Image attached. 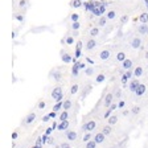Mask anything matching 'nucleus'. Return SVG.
Returning <instances> with one entry per match:
<instances>
[{
  "instance_id": "obj_34",
  "label": "nucleus",
  "mask_w": 148,
  "mask_h": 148,
  "mask_svg": "<svg viewBox=\"0 0 148 148\" xmlns=\"http://www.w3.org/2000/svg\"><path fill=\"white\" fill-rule=\"evenodd\" d=\"M70 107H71V102L69 101V99H66V101L64 102V110H70Z\"/></svg>"
},
{
  "instance_id": "obj_9",
  "label": "nucleus",
  "mask_w": 148,
  "mask_h": 148,
  "mask_svg": "<svg viewBox=\"0 0 148 148\" xmlns=\"http://www.w3.org/2000/svg\"><path fill=\"white\" fill-rule=\"evenodd\" d=\"M61 58H62V62H65V64H69V62H73V57L71 56H69L68 53L65 52H61Z\"/></svg>"
},
{
  "instance_id": "obj_39",
  "label": "nucleus",
  "mask_w": 148,
  "mask_h": 148,
  "mask_svg": "<svg viewBox=\"0 0 148 148\" xmlns=\"http://www.w3.org/2000/svg\"><path fill=\"white\" fill-rule=\"evenodd\" d=\"M70 18H71V21H78V20H79V15H78V13H73V15L70 16Z\"/></svg>"
},
{
  "instance_id": "obj_35",
  "label": "nucleus",
  "mask_w": 148,
  "mask_h": 148,
  "mask_svg": "<svg viewBox=\"0 0 148 148\" xmlns=\"http://www.w3.org/2000/svg\"><path fill=\"white\" fill-rule=\"evenodd\" d=\"M81 27L79 21H73V24H71V28H73V31H78Z\"/></svg>"
},
{
  "instance_id": "obj_22",
  "label": "nucleus",
  "mask_w": 148,
  "mask_h": 148,
  "mask_svg": "<svg viewBox=\"0 0 148 148\" xmlns=\"http://www.w3.org/2000/svg\"><path fill=\"white\" fill-rule=\"evenodd\" d=\"M116 122H118V115H111V116L108 118V124H110V126L116 124Z\"/></svg>"
},
{
  "instance_id": "obj_58",
  "label": "nucleus",
  "mask_w": 148,
  "mask_h": 148,
  "mask_svg": "<svg viewBox=\"0 0 148 148\" xmlns=\"http://www.w3.org/2000/svg\"><path fill=\"white\" fill-rule=\"evenodd\" d=\"M33 148H42V145H37V144H36Z\"/></svg>"
},
{
  "instance_id": "obj_51",
  "label": "nucleus",
  "mask_w": 148,
  "mask_h": 148,
  "mask_svg": "<svg viewBox=\"0 0 148 148\" xmlns=\"http://www.w3.org/2000/svg\"><path fill=\"white\" fill-rule=\"evenodd\" d=\"M17 138H18V132H17V131H15V132L12 134V139H13V140H16Z\"/></svg>"
},
{
  "instance_id": "obj_16",
  "label": "nucleus",
  "mask_w": 148,
  "mask_h": 148,
  "mask_svg": "<svg viewBox=\"0 0 148 148\" xmlns=\"http://www.w3.org/2000/svg\"><path fill=\"white\" fill-rule=\"evenodd\" d=\"M64 108V102L60 101V102H56V105L53 106V111H56V112H58L60 110H62Z\"/></svg>"
},
{
  "instance_id": "obj_59",
  "label": "nucleus",
  "mask_w": 148,
  "mask_h": 148,
  "mask_svg": "<svg viewBox=\"0 0 148 148\" xmlns=\"http://www.w3.org/2000/svg\"><path fill=\"white\" fill-rule=\"evenodd\" d=\"M144 56H145V58L148 60V50H147V52H145V54H144Z\"/></svg>"
},
{
  "instance_id": "obj_45",
  "label": "nucleus",
  "mask_w": 148,
  "mask_h": 148,
  "mask_svg": "<svg viewBox=\"0 0 148 148\" xmlns=\"http://www.w3.org/2000/svg\"><path fill=\"white\" fill-rule=\"evenodd\" d=\"M36 144L37 145H42L44 143H42V138H37L36 139Z\"/></svg>"
},
{
  "instance_id": "obj_53",
  "label": "nucleus",
  "mask_w": 148,
  "mask_h": 148,
  "mask_svg": "<svg viewBox=\"0 0 148 148\" xmlns=\"http://www.w3.org/2000/svg\"><path fill=\"white\" fill-rule=\"evenodd\" d=\"M54 78H56V79H57V81H60V79H61V74H60V73H56Z\"/></svg>"
},
{
  "instance_id": "obj_21",
  "label": "nucleus",
  "mask_w": 148,
  "mask_h": 148,
  "mask_svg": "<svg viewBox=\"0 0 148 148\" xmlns=\"http://www.w3.org/2000/svg\"><path fill=\"white\" fill-rule=\"evenodd\" d=\"M142 74H143V68H142V66H138V68H135V70H134V75H135L136 78L142 77Z\"/></svg>"
},
{
  "instance_id": "obj_10",
  "label": "nucleus",
  "mask_w": 148,
  "mask_h": 148,
  "mask_svg": "<svg viewBox=\"0 0 148 148\" xmlns=\"http://www.w3.org/2000/svg\"><path fill=\"white\" fill-rule=\"evenodd\" d=\"M69 128V120H64V122H60L58 123V127H57V130L58 131H65V130Z\"/></svg>"
},
{
  "instance_id": "obj_44",
  "label": "nucleus",
  "mask_w": 148,
  "mask_h": 148,
  "mask_svg": "<svg viewBox=\"0 0 148 148\" xmlns=\"http://www.w3.org/2000/svg\"><path fill=\"white\" fill-rule=\"evenodd\" d=\"M124 106H126V102L124 101H120L119 103H118V108H123Z\"/></svg>"
},
{
  "instance_id": "obj_41",
  "label": "nucleus",
  "mask_w": 148,
  "mask_h": 148,
  "mask_svg": "<svg viewBox=\"0 0 148 148\" xmlns=\"http://www.w3.org/2000/svg\"><path fill=\"white\" fill-rule=\"evenodd\" d=\"M85 73H86V75H91V74L94 73V69L92 68H86L85 69Z\"/></svg>"
},
{
  "instance_id": "obj_43",
  "label": "nucleus",
  "mask_w": 148,
  "mask_h": 148,
  "mask_svg": "<svg viewBox=\"0 0 148 148\" xmlns=\"http://www.w3.org/2000/svg\"><path fill=\"white\" fill-rule=\"evenodd\" d=\"M50 119H52V118H50V115L48 114V115H45V116H42V119H41V120H42L44 123H48V122H49Z\"/></svg>"
},
{
  "instance_id": "obj_24",
  "label": "nucleus",
  "mask_w": 148,
  "mask_h": 148,
  "mask_svg": "<svg viewBox=\"0 0 148 148\" xmlns=\"http://www.w3.org/2000/svg\"><path fill=\"white\" fill-rule=\"evenodd\" d=\"M116 60H118V61H119V62H123L124 60H126V53H123V52H119V53H118V54H116Z\"/></svg>"
},
{
  "instance_id": "obj_28",
  "label": "nucleus",
  "mask_w": 148,
  "mask_h": 148,
  "mask_svg": "<svg viewBox=\"0 0 148 148\" xmlns=\"http://www.w3.org/2000/svg\"><path fill=\"white\" fill-rule=\"evenodd\" d=\"M115 16H116V12H115V11H108V12L106 13V17H107L108 20H112V18H115Z\"/></svg>"
},
{
  "instance_id": "obj_13",
  "label": "nucleus",
  "mask_w": 148,
  "mask_h": 148,
  "mask_svg": "<svg viewBox=\"0 0 148 148\" xmlns=\"http://www.w3.org/2000/svg\"><path fill=\"white\" fill-rule=\"evenodd\" d=\"M78 73H79V64H78V62H74L73 68H71V74L75 77V75H78Z\"/></svg>"
},
{
  "instance_id": "obj_15",
  "label": "nucleus",
  "mask_w": 148,
  "mask_h": 148,
  "mask_svg": "<svg viewBox=\"0 0 148 148\" xmlns=\"http://www.w3.org/2000/svg\"><path fill=\"white\" fill-rule=\"evenodd\" d=\"M95 45H97V41L94 40V38H91V40L87 41L86 49H87V50H91V49H94V48H95Z\"/></svg>"
},
{
  "instance_id": "obj_23",
  "label": "nucleus",
  "mask_w": 148,
  "mask_h": 148,
  "mask_svg": "<svg viewBox=\"0 0 148 148\" xmlns=\"http://www.w3.org/2000/svg\"><path fill=\"white\" fill-rule=\"evenodd\" d=\"M139 32H140V34L148 33V25L147 24H142L140 27H139Z\"/></svg>"
},
{
  "instance_id": "obj_63",
  "label": "nucleus",
  "mask_w": 148,
  "mask_h": 148,
  "mask_svg": "<svg viewBox=\"0 0 148 148\" xmlns=\"http://www.w3.org/2000/svg\"><path fill=\"white\" fill-rule=\"evenodd\" d=\"M147 48H148V44H147Z\"/></svg>"
},
{
  "instance_id": "obj_42",
  "label": "nucleus",
  "mask_w": 148,
  "mask_h": 148,
  "mask_svg": "<svg viewBox=\"0 0 148 148\" xmlns=\"http://www.w3.org/2000/svg\"><path fill=\"white\" fill-rule=\"evenodd\" d=\"M74 42V38L71 36H68L66 37V44H68V45H71V44Z\"/></svg>"
},
{
  "instance_id": "obj_32",
  "label": "nucleus",
  "mask_w": 148,
  "mask_h": 148,
  "mask_svg": "<svg viewBox=\"0 0 148 148\" xmlns=\"http://www.w3.org/2000/svg\"><path fill=\"white\" fill-rule=\"evenodd\" d=\"M78 90H79V86H78L77 83H74L73 86H71V89H70V92L74 95V94H77V92H78Z\"/></svg>"
},
{
  "instance_id": "obj_38",
  "label": "nucleus",
  "mask_w": 148,
  "mask_h": 148,
  "mask_svg": "<svg viewBox=\"0 0 148 148\" xmlns=\"http://www.w3.org/2000/svg\"><path fill=\"white\" fill-rule=\"evenodd\" d=\"M111 114H112V110H111V108H107V111H106V112H105V115H103V118H105V119H108V118L111 116Z\"/></svg>"
},
{
  "instance_id": "obj_3",
  "label": "nucleus",
  "mask_w": 148,
  "mask_h": 148,
  "mask_svg": "<svg viewBox=\"0 0 148 148\" xmlns=\"http://www.w3.org/2000/svg\"><path fill=\"white\" fill-rule=\"evenodd\" d=\"M103 13H106V4L105 3H102L101 5L98 7V8H94V9H92V15L99 16V17H101Z\"/></svg>"
},
{
  "instance_id": "obj_40",
  "label": "nucleus",
  "mask_w": 148,
  "mask_h": 148,
  "mask_svg": "<svg viewBox=\"0 0 148 148\" xmlns=\"http://www.w3.org/2000/svg\"><path fill=\"white\" fill-rule=\"evenodd\" d=\"M45 106H46L45 101H40V102H38V105H37V107L40 108V110H42V108H45Z\"/></svg>"
},
{
  "instance_id": "obj_4",
  "label": "nucleus",
  "mask_w": 148,
  "mask_h": 148,
  "mask_svg": "<svg viewBox=\"0 0 148 148\" xmlns=\"http://www.w3.org/2000/svg\"><path fill=\"white\" fill-rule=\"evenodd\" d=\"M34 120H36V114L34 112H31V114H28L24 119V124H31L33 123Z\"/></svg>"
},
{
  "instance_id": "obj_30",
  "label": "nucleus",
  "mask_w": 148,
  "mask_h": 148,
  "mask_svg": "<svg viewBox=\"0 0 148 148\" xmlns=\"http://www.w3.org/2000/svg\"><path fill=\"white\" fill-rule=\"evenodd\" d=\"M98 34H99V28H91V31H90V36L97 37Z\"/></svg>"
},
{
  "instance_id": "obj_1",
  "label": "nucleus",
  "mask_w": 148,
  "mask_h": 148,
  "mask_svg": "<svg viewBox=\"0 0 148 148\" xmlns=\"http://www.w3.org/2000/svg\"><path fill=\"white\" fill-rule=\"evenodd\" d=\"M52 98L54 99L56 102L62 101V98H64V94H62V89L60 86L54 87V89L52 90Z\"/></svg>"
},
{
  "instance_id": "obj_50",
  "label": "nucleus",
  "mask_w": 148,
  "mask_h": 148,
  "mask_svg": "<svg viewBox=\"0 0 148 148\" xmlns=\"http://www.w3.org/2000/svg\"><path fill=\"white\" fill-rule=\"evenodd\" d=\"M52 131H53V128H52V127H49V128L45 130V134H46V135H50V134H52Z\"/></svg>"
},
{
  "instance_id": "obj_36",
  "label": "nucleus",
  "mask_w": 148,
  "mask_h": 148,
  "mask_svg": "<svg viewBox=\"0 0 148 148\" xmlns=\"http://www.w3.org/2000/svg\"><path fill=\"white\" fill-rule=\"evenodd\" d=\"M124 75H126V77L128 78V79H131V78H132V75H134V71L131 70V69H128V70H127L126 73H124Z\"/></svg>"
},
{
  "instance_id": "obj_27",
  "label": "nucleus",
  "mask_w": 148,
  "mask_h": 148,
  "mask_svg": "<svg viewBox=\"0 0 148 148\" xmlns=\"http://www.w3.org/2000/svg\"><path fill=\"white\" fill-rule=\"evenodd\" d=\"M111 131H112V128H111V127H110V124H108V126H105V127H103V130H102V132L105 134L106 136H107V135H110V134H111Z\"/></svg>"
},
{
  "instance_id": "obj_57",
  "label": "nucleus",
  "mask_w": 148,
  "mask_h": 148,
  "mask_svg": "<svg viewBox=\"0 0 148 148\" xmlns=\"http://www.w3.org/2000/svg\"><path fill=\"white\" fill-rule=\"evenodd\" d=\"M86 61H87V62H89V64H91V65H92V64H94V61H92V60H91V58H89V57H87V58H86Z\"/></svg>"
},
{
  "instance_id": "obj_31",
  "label": "nucleus",
  "mask_w": 148,
  "mask_h": 148,
  "mask_svg": "<svg viewBox=\"0 0 148 148\" xmlns=\"http://www.w3.org/2000/svg\"><path fill=\"white\" fill-rule=\"evenodd\" d=\"M91 138H92V136H91V132H85V135H83L82 140H83L85 143H87L89 140H91Z\"/></svg>"
},
{
  "instance_id": "obj_8",
  "label": "nucleus",
  "mask_w": 148,
  "mask_h": 148,
  "mask_svg": "<svg viewBox=\"0 0 148 148\" xmlns=\"http://www.w3.org/2000/svg\"><path fill=\"white\" fill-rule=\"evenodd\" d=\"M105 139H106V135L103 132H98L95 136H94V140H95L98 144H101V143L105 142Z\"/></svg>"
},
{
  "instance_id": "obj_11",
  "label": "nucleus",
  "mask_w": 148,
  "mask_h": 148,
  "mask_svg": "<svg viewBox=\"0 0 148 148\" xmlns=\"http://www.w3.org/2000/svg\"><path fill=\"white\" fill-rule=\"evenodd\" d=\"M140 85V82H139L138 79H134V81H131V83H130V90L132 92H135L136 91V89H138V86Z\"/></svg>"
},
{
  "instance_id": "obj_2",
  "label": "nucleus",
  "mask_w": 148,
  "mask_h": 148,
  "mask_svg": "<svg viewBox=\"0 0 148 148\" xmlns=\"http://www.w3.org/2000/svg\"><path fill=\"white\" fill-rule=\"evenodd\" d=\"M95 127H97V123H95V122H94V120H89L87 123L83 124L82 130L85 131V132H91L92 130H95Z\"/></svg>"
},
{
  "instance_id": "obj_17",
  "label": "nucleus",
  "mask_w": 148,
  "mask_h": 148,
  "mask_svg": "<svg viewBox=\"0 0 148 148\" xmlns=\"http://www.w3.org/2000/svg\"><path fill=\"white\" fill-rule=\"evenodd\" d=\"M110 50H102L101 52V54H99V57H101V60H103V61H105V60H108L110 58Z\"/></svg>"
},
{
  "instance_id": "obj_60",
  "label": "nucleus",
  "mask_w": 148,
  "mask_h": 148,
  "mask_svg": "<svg viewBox=\"0 0 148 148\" xmlns=\"http://www.w3.org/2000/svg\"><path fill=\"white\" fill-rule=\"evenodd\" d=\"M145 1V5H147V8H148V0H144Z\"/></svg>"
},
{
  "instance_id": "obj_5",
  "label": "nucleus",
  "mask_w": 148,
  "mask_h": 148,
  "mask_svg": "<svg viewBox=\"0 0 148 148\" xmlns=\"http://www.w3.org/2000/svg\"><path fill=\"white\" fill-rule=\"evenodd\" d=\"M81 54H82V41H78L75 52H74V57H75V58H79Z\"/></svg>"
},
{
  "instance_id": "obj_46",
  "label": "nucleus",
  "mask_w": 148,
  "mask_h": 148,
  "mask_svg": "<svg viewBox=\"0 0 148 148\" xmlns=\"http://www.w3.org/2000/svg\"><path fill=\"white\" fill-rule=\"evenodd\" d=\"M120 21H122V24H126L128 21V16H123V17L120 18Z\"/></svg>"
},
{
  "instance_id": "obj_55",
  "label": "nucleus",
  "mask_w": 148,
  "mask_h": 148,
  "mask_svg": "<svg viewBox=\"0 0 148 148\" xmlns=\"http://www.w3.org/2000/svg\"><path fill=\"white\" fill-rule=\"evenodd\" d=\"M120 95H122V91H120V90H118V91L115 92V97H116V98H119Z\"/></svg>"
},
{
  "instance_id": "obj_25",
  "label": "nucleus",
  "mask_w": 148,
  "mask_h": 148,
  "mask_svg": "<svg viewBox=\"0 0 148 148\" xmlns=\"http://www.w3.org/2000/svg\"><path fill=\"white\" fill-rule=\"evenodd\" d=\"M97 144H98V143L92 139V140H89V142L86 143V148H97Z\"/></svg>"
},
{
  "instance_id": "obj_6",
  "label": "nucleus",
  "mask_w": 148,
  "mask_h": 148,
  "mask_svg": "<svg viewBox=\"0 0 148 148\" xmlns=\"http://www.w3.org/2000/svg\"><path fill=\"white\" fill-rule=\"evenodd\" d=\"M131 46H132L134 49H139V48H142V40H140L139 37L132 38V41H131Z\"/></svg>"
},
{
  "instance_id": "obj_12",
  "label": "nucleus",
  "mask_w": 148,
  "mask_h": 148,
  "mask_svg": "<svg viewBox=\"0 0 148 148\" xmlns=\"http://www.w3.org/2000/svg\"><path fill=\"white\" fill-rule=\"evenodd\" d=\"M145 92V85H143V83H140V85H139L138 86V89H136V91H135V94L136 95H143V94H144Z\"/></svg>"
},
{
  "instance_id": "obj_62",
  "label": "nucleus",
  "mask_w": 148,
  "mask_h": 148,
  "mask_svg": "<svg viewBox=\"0 0 148 148\" xmlns=\"http://www.w3.org/2000/svg\"><path fill=\"white\" fill-rule=\"evenodd\" d=\"M83 1H87V0H83Z\"/></svg>"
},
{
  "instance_id": "obj_52",
  "label": "nucleus",
  "mask_w": 148,
  "mask_h": 148,
  "mask_svg": "<svg viewBox=\"0 0 148 148\" xmlns=\"http://www.w3.org/2000/svg\"><path fill=\"white\" fill-rule=\"evenodd\" d=\"M108 108H111V110L114 111V110H116V108H118V105H115V103H112V105H111Z\"/></svg>"
},
{
  "instance_id": "obj_56",
  "label": "nucleus",
  "mask_w": 148,
  "mask_h": 148,
  "mask_svg": "<svg viewBox=\"0 0 148 148\" xmlns=\"http://www.w3.org/2000/svg\"><path fill=\"white\" fill-rule=\"evenodd\" d=\"M25 3H27V1H25V0H21V1H20V3H18V5H20V7H24V5H25Z\"/></svg>"
},
{
  "instance_id": "obj_20",
  "label": "nucleus",
  "mask_w": 148,
  "mask_h": 148,
  "mask_svg": "<svg viewBox=\"0 0 148 148\" xmlns=\"http://www.w3.org/2000/svg\"><path fill=\"white\" fill-rule=\"evenodd\" d=\"M66 138H68L69 140H75L77 132H75V131H68V132H66Z\"/></svg>"
},
{
  "instance_id": "obj_33",
  "label": "nucleus",
  "mask_w": 148,
  "mask_h": 148,
  "mask_svg": "<svg viewBox=\"0 0 148 148\" xmlns=\"http://www.w3.org/2000/svg\"><path fill=\"white\" fill-rule=\"evenodd\" d=\"M106 79V75L105 74H98V77L95 78V81H97V83H101V82H103V81Z\"/></svg>"
},
{
  "instance_id": "obj_19",
  "label": "nucleus",
  "mask_w": 148,
  "mask_h": 148,
  "mask_svg": "<svg viewBox=\"0 0 148 148\" xmlns=\"http://www.w3.org/2000/svg\"><path fill=\"white\" fill-rule=\"evenodd\" d=\"M68 118H69V112H68V110H64L60 114V122H64V120H68Z\"/></svg>"
},
{
  "instance_id": "obj_26",
  "label": "nucleus",
  "mask_w": 148,
  "mask_h": 148,
  "mask_svg": "<svg viewBox=\"0 0 148 148\" xmlns=\"http://www.w3.org/2000/svg\"><path fill=\"white\" fill-rule=\"evenodd\" d=\"M82 1H83V0H73L71 5H73L74 8H79V7H82V5H83Z\"/></svg>"
},
{
  "instance_id": "obj_54",
  "label": "nucleus",
  "mask_w": 148,
  "mask_h": 148,
  "mask_svg": "<svg viewBox=\"0 0 148 148\" xmlns=\"http://www.w3.org/2000/svg\"><path fill=\"white\" fill-rule=\"evenodd\" d=\"M79 64V69H86V65L85 64H82V62H78Z\"/></svg>"
},
{
  "instance_id": "obj_37",
  "label": "nucleus",
  "mask_w": 148,
  "mask_h": 148,
  "mask_svg": "<svg viewBox=\"0 0 148 148\" xmlns=\"http://www.w3.org/2000/svg\"><path fill=\"white\" fill-rule=\"evenodd\" d=\"M131 112H132V114H139V112H140V106H134L132 107V110H131Z\"/></svg>"
},
{
  "instance_id": "obj_29",
  "label": "nucleus",
  "mask_w": 148,
  "mask_h": 148,
  "mask_svg": "<svg viewBox=\"0 0 148 148\" xmlns=\"http://www.w3.org/2000/svg\"><path fill=\"white\" fill-rule=\"evenodd\" d=\"M107 20H108L107 17H103V16H101V17H99V21H98V25H99V27H105Z\"/></svg>"
},
{
  "instance_id": "obj_49",
  "label": "nucleus",
  "mask_w": 148,
  "mask_h": 148,
  "mask_svg": "<svg viewBox=\"0 0 148 148\" xmlns=\"http://www.w3.org/2000/svg\"><path fill=\"white\" fill-rule=\"evenodd\" d=\"M15 17H16V20H18V21H24V17H23L21 15H16Z\"/></svg>"
},
{
  "instance_id": "obj_48",
  "label": "nucleus",
  "mask_w": 148,
  "mask_h": 148,
  "mask_svg": "<svg viewBox=\"0 0 148 148\" xmlns=\"http://www.w3.org/2000/svg\"><path fill=\"white\" fill-rule=\"evenodd\" d=\"M127 81H128V78H127L126 75H124V74H123V75H122V83H123V85H126V83H127Z\"/></svg>"
},
{
  "instance_id": "obj_14",
  "label": "nucleus",
  "mask_w": 148,
  "mask_h": 148,
  "mask_svg": "<svg viewBox=\"0 0 148 148\" xmlns=\"http://www.w3.org/2000/svg\"><path fill=\"white\" fill-rule=\"evenodd\" d=\"M122 66H123V69H126V70H128V69L132 68V61L128 58H126L123 61V64H122Z\"/></svg>"
},
{
  "instance_id": "obj_18",
  "label": "nucleus",
  "mask_w": 148,
  "mask_h": 148,
  "mask_svg": "<svg viewBox=\"0 0 148 148\" xmlns=\"http://www.w3.org/2000/svg\"><path fill=\"white\" fill-rule=\"evenodd\" d=\"M139 20H140V23H142V24H147V23H148V12L140 13V16H139Z\"/></svg>"
},
{
  "instance_id": "obj_7",
  "label": "nucleus",
  "mask_w": 148,
  "mask_h": 148,
  "mask_svg": "<svg viewBox=\"0 0 148 148\" xmlns=\"http://www.w3.org/2000/svg\"><path fill=\"white\" fill-rule=\"evenodd\" d=\"M112 99H114V95H112V94H107V95L105 97V102H103V105L108 108L111 105H112Z\"/></svg>"
},
{
  "instance_id": "obj_47",
  "label": "nucleus",
  "mask_w": 148,
  "mask_h": 148,
  "mask_svg": "<svg viewBox=\"0 0 148 148\" xmlns=\"http://www.w3.org/2000/svg\"><path fill=\"white\" fill-rule=\"evenodd\" d=\"M57 114H58V112H56V111H53V110H52V112H49V115H50V118H52V119H54V118L57 116Z\"/></svg>"
},
{
  "instance_id": "obj_61",
  "label": "nucleus",
  "mask_w": 148,
  "mask_h": 148,
  "mask_svg": "<svg viewBox=\"0 0 148 148\" xmlns=\"http://www.w3.org/2000/svg\"><path fill=\"white\" fill-rule=\"evenodd\" d=\"M66 148H71V147H66Z\"/></svg>"
}]
</instances>
